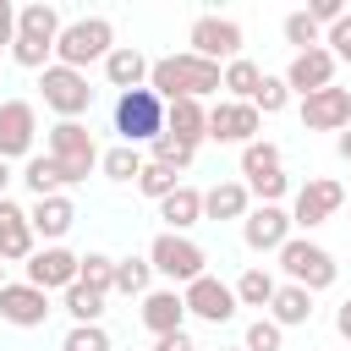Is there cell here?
Wrapping results in <instances>:
<instances>
[{
	"instance_id": "cell-17",
	"label": "cell",
	"mask_w": 351,
	"mask_h": 351,
	"mask_svg": "<svg viewBox=\"0 0 351 351\" xmlns=\"http://www.w3.org/2000/svg\"><path fill=\"white\" fill-rule=\"evenodd\" d=\"M302 126L307 132H346L351 126V88H324L302 99Z\"/></svg>"
},
{
	"instance_id": "cell-29",
	"label": "cell",
	"mask_w": 351,
	"mask_h": 351,
	"mask_svg": "<svg viewBox=\"0 0 351 351\" xmlns=\"http://www.w3.org/2000/svg\"><path fill=\"white\" fill-rule=\"evenodd\" d=\"M258 82H263V71L247 60V55H236L230 66H225V99H236V104H252V93H258Z\"/></svg>"
},
{
	"instance_id": "cell-44",
	"label": "cell",
	"mask_w": 351,
	"mask_h": 351,
	"mask_svg": "<svg viewBox=\"0 0 351 351\" xmlns=\"http://www.w3.org/2000/svg\"><path fill=\"white\" fill-rule=\"evenodd\" d=\"M154 351H197V346H192V335H186V329H176V335H159V340H154Z\"/></svg>"
},
{
	"instance_id": "cell-14",
	"label": "cell",
	"mask_w": 351,
	"mask_h": 351,
	"mask_svg": "<svg viewBox=\"0 0 351 351\" xmlns=\"http://www.w3.org/2000/svg\"><path fill=\"white\" fill-rule=\"evenodd\" d=\"M49 313H55V307H49V291H38V285H27V280H5V285H0V318H5V324L38 329Z\"/></svg>"
},
{
	"instance_id": "cell-38",
	"label": "cell",
	"mask_w": 351,
	"mask_h": 351,
	"mask_svg": "<svg viewBox=\"0 0 351 351\" xmlns=\"http://www.w3.org/2000/svg\"><path fill=\"white\" fill-rule=\"evenodd\" d=\"M148 148H154L148 159H159V165H170V170H186V165L197 159V148H192V143H181V137H170V132H159Z\"/></svg>"
},
{
	"instance_id": "cell-36",
	"label": "cell",
	"mask_w": 351,
	"mask_h": 351,
	"mask_svg": "<svg viewBox=\"0 0 351 351\" xmlns=\"http://www.w3.org/2000/svg\"><path fill=\"white\" fill-rule=\"evenodd\" d=\"M280 33H285V44H296V55H302V49H318V44H324V27H318V22L307 16V11H291V16L280 22Z\"/></svg>"
},
{
	"instance_id": "cell-37",
	"label": "cell",
	"mask_w": 351,
	"mask_h": 351,
	"mask_svg": "<svg viewBox=\"0 0 351 351\" xmlns=\"http://www.w3.org/2000/svg\"><path fill=\"white\" fill-rule=\"evenodd\" d=\"M269 170H280V148L274 143H247L241 148V181H258V176H269Z\"/></svg>"
},
{
	"instance_id": "cell-15",
	"label": "cell",
	"mask_w": 351,
	"mask_h": 351,
	"mask_svg": "<svg viewBox=\"0 0 351 351\" xmlns=\"http://www.w3.org/2000/svg\"><path fill=\"white\" fill-rule=\"evenodd\" d=\"M335 55H329V44H318V49H302V55H291V66H285V88L291 93H324V88H335Z\"/></svg>"
},
{
	"instance_id": "cell-12",
	"label": "cell",
	"mask_w": 351,
	"mask_h": 351,
	"mask_svg": "<svg viewBox=\"0 0 351 351\" xmlns=\"http://www.w3.org/2000/svg\"><path fill=\"white\" fill-rule=\"evenodd\" d=\"M340 203H346V186H340V181H329V176H313V181H302V186H296V203H291V225L313 230V225L335 219V208H340Z\"/></svg>"
},
{
	"instance_id": "cell-20",
	"label": "cell",
	"mask_w": 351,
	"mask_h": 351,
	"mask_svg": "<svg viewBox=\"0 0 351 351\" xmlns=\"http://www.w3.org/2000/svg\"><path fill=\"white\" fill-rule=\"evenodd\" d=\"M27 219H33V236H44V247H60V236L77 225V203L60 192V197H38L33 208H27Z\"/></svg>"
},
{
	"instance_id": "cell-30",
	"label": "cell",
	"mask_w": 351,
	"mask_h": 351,
	"mask_svg": "<svg viewBox=\"0 0 351 351\" xmlns=\"http://www.w3.org/2000/svg\"><path fill=\"white\" fill-rule=\"evenodd\" d=\"M143 165H148V159H143L137 148H126V143H115V148H104V154H99V170H104V181H132V186H137Z\"/></svg>"
},
{
	"instance_id": "cell-47",
	"label": "cell",
	"mask_w": 351,
	"mask_h": 351,
	"mask_svg": "<svg viewBox=\"0 0 351 351\" xmlns=\"http://www.w3.org/2000/svg\"><path fill=\"white\" fill-rule=\"evenodd\" d=\"M335 154H340V159H346V165H351V126H346V132H340V137H335Z\"/></svg>"
},
{
	"instance_id": "cell-19",
	"label": "cell",
	"mask_w": 351,
	"mask_h": 351,
	"mask_svg": "<svg viewBox=\"0 0 351 351\" xmlns=\"http://www.w3.org/2000/svg\"><path fill=\"white\" fill-rule=\"evenodd\" d=\"M137 318H143V329L159 340V335H176V329L186 324V302H181V291H176V285H159V291H148V296H143Z\"/></svg>"
},
{
	"instance_id": "cell-11",
	"label": "cell",
	"mask_w": 351,
	"mask_h": 351,
	"mask_svg": "<svg viewBox=\"0 0 351 351\" xmlns=\"http://www.w3.org/2000/svg\"><path fill=\"white\" fill-rule=\"evenodd\" d=\"M33 143H38V110L27 99H5L0 104V159H33Z\"/></svg>"
},
{
	"instance_id": "cell-7",
	"label": "cell",
	"mask_w": 351,
	"mask_h": 351,
	"mask_svg": "<svg viewBox=\"0 0 351 351\" xmlns=\"http://www.w3.org/2000/svg\"><path fill=\"white\" fill-rule=\"evenodd\" d=\"M38 88H44V104L60 115V121H82L93 110V88H88V71H71V66H49L38 71Z\"/></svg>"
},
{
	"instance_id": "cell-49",
	"label": "cell",
	"mask_w": 351,
	"mask_h": 351,
	"mask_svg": "<svg viewBox=\"0 0 351 351\" xmlns=\"http://www.w3.org/2000/svg\"><path fill=\"white\" fill-rule=\"evenodd\" d=\"M0 285H5V263H0Z\"/></svg>"
},
{
	"instance_id": "cell-10",
	"label": "cell",
	"mask_w": 351,
	"mask_h": 351,
	"mask_svg": "<svg viewBox=\"0 0 351 351\" xmlns=\"http://www.w3.org/2000/svg\"><path fill=\"white\" fill-rule=\"evenodd\" d=\"M181 302H186V313H192V318H203V324H230V318L241 313L236 285H225V280H214V274H203V280L181 285Z\"/></svg>"
},
{
	"instance_id": "cell-34",
	"label": "cell",
	"mask_w": 351,
	"mask_h": 351,
	"mask_svg": "<svg viewBox=\"0 0 351 351\" xmlns=\"http://www.w3.org/2000/svg\"><path fill=\"white\" fill-rule=\"evenodd\" d=\"M49 55H55V44L49 38H33V33H16V44H11V60L27 66V71H49L55 66Z\"/></svg>"
},
{
	"instance_id": "cell-28",
	"label": "cell",
	"mask_w": 351,
	"mask_h": 351,
	"mask_svg": "<svg viewBox=\"0 0 351 351\" xmlns=\"http://www.w3.org/2000/svg\"><path fill=\"white\" fill-rule=\"evenodd\" d=\"M274 291H280V280H274L263 263L241 269V280H236V302H241V307H269V302H274Z\"/></svg>"
},
{
	"instance_id": "cell-24",
	"label": "cell",
	"mask_w": 351,
	"mask_h": 351,
	"mask_svg": "<svg viewBox=\"0 0 351 351\" xmlns=\"http://www.w3.org/2000/svg\"><path fill=\"white\" fill-rule=\"evenodd\" d=\"M159 219H165V230H176V236H186V230H192V225L203 219V192L181 181V186H176V192H170V197L159 203Z\"/></svg>"
},
{
	"instance_id": "cell-50",
	"label": "cell",
	"mask_w": 351,
	"mask_h": 351,
	"mask_svg": "<svg viewBox=\"0 0 351 351\" xmlns=\"http://www.w3.org/2000/svg\"><path fill=\"white\" fill-rule=\"evenodd\" d=\"M236 351H247V346H236Z\"/></svg>"
},
{
	"instance_id": "cell-3",
	"label": "cell",
	"mask_w": 351,
	"mask_h": 351,
	"mask_svg": "<svg viewBox=\"0 0 351 351\" xmlns=\"http://www.w3.org/2000/svg\"><path fill=\"white\" fill-rule=\"evenodd\" d=\"M44 154L60 165L66 186H77V181H88V176L99 170V143H93V132H88L82 121H55V126L44 132Z\"/></svg>"
},
{
	"instance_id": "cell-2",
	"label": "cell",
	"mask_w": 351,
	"mask_h": 351,
	"mask_svg": "<svg viewBox=\"0 0 351 351\" xmlns=\"http://www.w3.org/2000/svg\"><path fill=\"white\" fill-rule=\"evenodd\" d=\"M110 49H115V22H110V16H77V22H66L60 38H55V66L82 71V66H93V60H110Z\"/></svg>"
},
{
	"instance_id": "cell-6",
	"label": "cell",
	"mask_w": 351,
	"mask_h": 351,
	"mask_svg": "<svg viewBox=\"0 0 351 351\" xmlns=\"http://www.w3.org/2000/svg\"><path fill=\"white\" fill-rule=\"evenodd\" d=\"M115 132L126 148L137 143H154L165 132V99L154 88H132V93H115Z\"/></svg>"
},
{
	"instance_id": "cell-23",
	"label": "cell",
	"mask_w": 351,
	"mask_h": 351,
	"mask_svg": "<svg viewBox=\"0 0 351 351\" xmlns=\"http://www.w3.org/2000/svg\"><path fill=\"white\" fill-rule=\"evenodd\" d=\"M247 214H252L247 181H214L203 192V219H247Z\"/></svg>"
},
{
	"instance_id": "cell-33",
	"label": "cell",
	"mask_w": 351,
	"mask_h": 351,
	"mask_svg": "<svg viewBox=\"0 0 351 351\" xmlns=\"http://www.w3.org/2000/svg\"><path fill=\"white\" fill-rule=\"evenodd\" d=\"M148 280H154L148 258H115V291L121 296H148Z\"/></svg>"
},
{
	"instance_id": "cell-31",
	"label": "cell",
	"mask_w": 351,
	"mask_h": 351,
	"mask_svg": "<svg viewBox=\"0 0 351 351\" xmlns=\"http://www.w3.org/2000/svg\"><path fill=\"white\" fill-rule=\"evenodd\" d=\"M77 285H88V291H99V296H110V291H115V258H110V252H82V269H77Z\"/></svg>"
},
{
	"instance_id": "cell-8",
	"label": "cell",
	"mask_w": 351,
	"mask_h": 351,
	"mask_svg": "<svg viewBox=\"0 0 351 351\" xmlns=\"http://www.w3.org/2000/svg\"><path fill=\"white\" fill-rule=\"evenodd\" d=\"M186 44H192V55H203L214 66H230L241 55V22H230V16H197L186 27Z\"/></svg>"
},
{
	"instance_id": "cell-40",
	"label": "cell",
	"mask_w": 351,
	"mask_h": 351,
	"mask_svg": "<svg viewBox=\"0 0 351 351\" xmlns=\"http://www.w3.org/2000/svg\"><path fill=\"white\" fill-rule=\"evenodd\" d=\"M252 104H258V115H280V110L291 104V88H285V77H269V71H263V82H258Z\"/></svg>"
},
{
	"instance_id": "cell-39",
	"label": "cell",
	"mask_w": 351,
	"mask_h": 351,
	"mask_svg": "<svg viewBox=\"0 0 351 351\" xmlns=\"http://www.w3.org/2000/svg\"><path fill=\"white\" fill-rule=\"evenodd\" d=\"M60 351H115V346H110L104 324H71L66 340H60Z\"/></svg>"
},
{
	"instance_id": "cell-43",
	"label": "cell",
	"mask_w": 351,
	"mask_h": 351,
	"mask_svg": "<svg viewBox=\"0 0 351 351\" xmlns=\"http://www.w3.org/2000/svg\"><path fill=\"white\" fill-rule=\"evenodd\" d=\"M324 44H329V55H335V60H346V66H351V11L324 33Z\"/></svg>"
},
{
	"instance_id": "cell-26",
	"label": "cell",
	"mask_w": 351,
	"mask_h": 351,
	"mask_svg": "<svg viewBox=\"0 0 351 351\" xmlns=\"http://www.w3.org/2000/svg\"><path fill=\"white\" fill-rule=\"evenodd\" d=\"M22 186H27V192H33V203H38V197H60L66 176H60V165H55L49 154H33V159L22 165Z\"/></svg>"
},
{
	"instance_id": "cell-9",
	"label": "cell",
	"mask_w": 351,
	"mask_h": 351,
	"mask_svg": "<svg viewBox=\"0 0 351 351\" xmlns=\"http://www.w3.org/2000/svg\"><path fill=\"white\" fill-rule=\"evenodd\" d=\"M258 132H263L258 104H236V99L208 104V143H236V148H247V143H258Z\"/></svg>"
},
{
	"instance_id": "cell-5",
	"label": "cell",
	"mask_w": 351,
	"mask_h": 351,
	"mask_svg": "<svg viewBox=\"0 0 351 351\" xmlns=\"http://www.w3.org/2000/svg\"><path fill=\"white\" fill-rule=\"evenodd\" d=\"M148 263H154V274H165L170 285H192V280L208 274V252H203L192 236H176V230H159V236L148 241Z\"/></svg>"
},
{
	"instance_id": "cell-16",
	"label": "cell",
	"mask_w": 351,
	"mask_h": 351,
	"mask_svg": "<svg viewBox=\"0 0 351 351\" xmlns=\"http://www.w3.org/2000/svg\"><path fill=\"white\" fill-rule=\"evenodd\" d=\"M77 269H82V258L71 247H38L27 258V285H38V291H71Z\"/></svg>"
},
{
	"instance_id": "cell-4",
	"label": "cell",
	"mask_w": 351,
	"mask_h": 351,
	"mask_svg": "<svg viewBox=\"0 0 351 351\" xmlns=\"http://www.w3.org/2000/svg\"><path fill=\"white\" fill-rule=\"evenodd\" d=\"M280 274H285V285H302V291H329L335 280H340V263H335V252L329 247H318V241H307V236H291L280 252Z\"/></svg>"
},
{
	"instance_id": "cell-35",
	"label": "cell",
	"mask_w": 351,
	"mask_h": 351,
	"mask_svg": "<svg viewBox=\"0 0 351 351\" xmlns=\"http://www.w3.org/2000/svg\"><path fill=\"white\" fill-rule=\"evenodd\" d=\"M60 307L71 313V324H99L104 296H99V291H88V285H71V291H60Z\"/></svg>"
},
{
	"instance_id": "cell-45",
	"label": "cell",
	"mask_w": 351,
	"mask_h": 351,
	"mask_svg": "<svg viewBox=\"0 0 351 351\" xmlns=\"http://www.w3.org/2000/svg\"><path fill=\"white\" fill-rule=\"evenodd\" d=\"M0 44H16V5L0 0Z\"/></svg>"
},
{
	"instance_id": "cell-32",
	"label": "cell",
	"mask_w": 351,
	"mask_h": 351,
	"mask_svg": "<svg viewBox=\"0 0 351 351\" xmlns=\"http://www.w3.org/2000/svg\"><path fill=\"white\" fill-rule=\"evenodd\" d=\"M176 186H181V170H170V165H159V159H148V165H143V176H137V192H143V197H154V203H165Z\"/></svg>"
},
{
	"instance_id": "cell-42",
	"label": "cell",
	"mask_w": 351,
	"mask_h": 351,
	"mask_svg": "<svg viewBox=\"0 0 351 351\" xmlns=\"http://www.w3.org/2000/svg\"><path fill=\"white\" fill-rule=\"evenodd\" d=\"M247 192H252L258 203H280V197L291 192V176H285V170H269V176H258V181H247Z\"/></svg>"
},
{
	"instance_id": "cell-41",
	"label": "cell",
	"mask_w": 351,
	"mask_h": 351,
	"mask_svg": "<svg viewBox=\"0 0 351 351\" xmlns=\"http://www.w3.org/2000/svg\"><path fill=\"white\" fill-rule=\"evenodd\" d=\"M285 346V329L274 318H252L247 324V351H280Z\"/></svg>"
},
{
	"instance_id": "cell-18",
	"label": "cell",
	"mask_w": 351,
	"mask_h": 351,
	"mask_svg": "<svg viewBox=\"0 0 351 351\" xmlns=\"http://www.w3.org/2000/svg\"><path fill=\"white\" fill-rule=\"evenodd\" d=\"M33 241H38V236H33L27 208L11 203V197H0V263H27V258L38 252Z\"/></svg>"
},
{
	"instance_id": "cell-27",
	"label": "cell",
	"mask_w": 351,
	"mask_h": 351,
	"mask_svg": "<svg viewBox=\"0 0 351 351\" xmlns=\"http://www.w3.org/2000/svg\"><path fill=\"white\" fill-rule=\"evenodd\" d=\"M60 27H66V22H60V11H55L49 0H33V5L16 11V33H33V38H49V44H55Z\"/></svg>"
},
{
	"instance_id": "cell-1",
	"label": "cell",
	"mask_w": 351,
	"mask_h": 351,
	"mask_svg": "<svg viewBox=\"0 0 351 351\" xmlns=\"http://www.w3.org/2000/svg\"><path fill=\"white\" fill-rule=\"evenodd\" d=\"M219 82H225V66H214V60H203L192 49L165 55V60L148 66V88L165 104H176V99H208V93H219Z\"/></svg>"
},
{
	"instance_id": "cell-25",
	"label": "cell",
	"mask_w": 351,
	"mask_h": 351,
	"mask_svg": "<svg viewBox=\"0 0 351 351\" xmlns=\"http://www.w3.org/2000/svg\"><path fill=\"white\" fill-rule=\"evenodd\" d=\"M269 318H274L280 329H302V324L313 318V291H302V285H280L274 302H269Z\"/></svg>"
},
{
	"instance_id": "cell-22",
	"label": "cell",
	"mask_w": 351,
	"mask_h": 351,
	"mask_svg": "<svg viewBox=\"0 0 351 351\" xmlns=\"http://www.w3.org/2000/svg\"><path fill=\"white\" fill-rule=\"evenodd\" d=\"M165 132L197 148V143L208 137V104H203V99H176V104H165Z\"/></svg>"
},
{
	"instance_id": "cell-21",
	"label": "cell",
	"mask_w": 351,
	"mask_h": 351,
	"mask_svg": "<svg viewBox=\"0 0 351 351\" xmlns=\"http://www.w3.org/2000/svg\"><path fill=\"white\" fill-rule=\"evenodd\" d=\"M148 55L137 49V44H115L110 49V60H104V82L110 88H121V93H132V88H148Z\"/></svg>"
},
{
	"instance_id": "cell-46",
	"label": "cell",
	"mask_w": 351,
	"mask_h": 351,
	"mask_svg": "<svg viewBox=\"0 0 351 351\" xmlns=\"http://www.w3.org/2000/svg\"><path fill=\"white\" fill-rule=\"evenodd\" d=\"M335 329H340V335H346V340H351V296H346V302H340V313H335Z\"/></svg>"
},
{
	"instance_id": "cell-13",
	"label": "cell",
	"mask_w": 351,
	"mask_h": 351,
	"mask_svg": "<svg viewBox=\"0 0 351 351\" xmlns=\"http://www.w3.org/2000/svg\"><path fill=\"white\" fill-rule=\"evenodd\" d=\"M291 208H280V203H258L247 219H241V241L252 247V252H280L285 241H291Z\"/></svg>"
},
{
	"instance_id": "cell-48",
	"label": "cell",
	"mask_w": 351,
	"mask_h": 351,
	"mask_svg": "<svg viewBox=\"0 0 351 351\" xmlns=\"http://www.w3.org/2000/svg\"><path fill=\"white\" fill-rule=\"evenodd\" d=\"M5 186H11V165L0 159V197H5Z\"/></svg>"
}]
</instances>
